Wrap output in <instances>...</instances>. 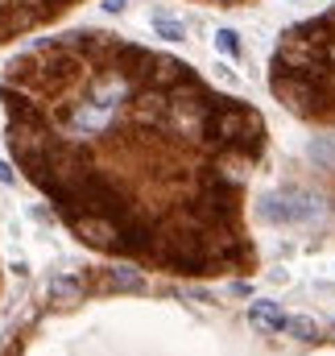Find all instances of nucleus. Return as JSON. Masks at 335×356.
Segmentation results:
<instances>
[{
  "instance_id": "7",
  "label": "nucleus",
  "mask_w": 335,
  "mask_h": 356,
  "mask_svg": "<svg viewBox=\"0 0 335 356\" xmlns=\"http://www.w3.org/2000/svg\"><path fill=\"white\" fill-rule=\"evenodd\" d=\"M108 286L120 290V294H137V290H145V277H141V269H133V266H116L108 273Z\"/></svg>"
},
{
  "instance_id": "6",
  "label": "nucleus",
  "mask_w": 335,
  "mask_h": 356,
  "mask_svg": "<svg viewBox=\"0 0 335 356\" xmlns=\"http://www.w3.org/2000/svg\"><path fill=\"white\" fill-rule=\"evenodd\" d=\"M249 319L256 323V327H265V332H286V315H281V307L277 302H252L249 307Z\"/></svg>"
},
{
  "instance_id": "2",
  "label": "nucleus",
  "mask_w": 335,
  "mask_h": 356,
  "mask_svg": "<svg viewBox=\"0 0 335 356\" xmlns=\"http://www.w3.org/2000/svg\"><path fill=\"white\" fill-rule=\"evenodd\" d=\"M323 211V203L307 191H281V195H265L261 199V216L269 224H307Z\"/></svg>"
},
{
  "instance_id": "13",
  "label": "nucleus",
  "mask_w": 335,
  "mask_h": 356,
  "mask_svg": "<svg viewBox=\"0 0 335 356\" xmlns=\"http://www.w3.org/2000/svg\"><path fill=\"white\" fill-rule=\"evenodd\" d=\"M215 42H220V50H224V54H232V58L240 54V42H236V33H232V29H220V33H215Z\"/></svg>"
},
{
  "instance_id": "12",
  "label": "nucleus",
  "mask_w": 335,
  "mask_h": 356,
  "mask_svg": "<svg viewBox=\"0 0 335 356\" xmlns=\"http://www.w3.org/2000/svg\"><path fill=\"white\" fill-rule=\"evenodd\" d=\"M154 33L166 38V42H182L186 38V25L182 21H170V17H154Z\"/></svg>"
},
{
  "instance_id": "5",
  "label": "nucleus",
  "mask_w": 335,
  "mask_h": 356,
  "mask_svg": "<svg viewBox=\"0 0 335 356\" xmlns=\"http://www.w3.org/2000/svg\"><path fill=\"white\" fill-rule=\"evenodd\" d=\"M29 25H33V13H29V8H21V4H0V42L25 33Z\"/></svg>"
},
{
  "instance_id": "11",
  "label": "nucleus",
  "mask_w": 335,
  "mask_h": 356,
  "mask_svg": "<svg viewBox=\"0 0 335 356\" xmlns=\"http://www.w3.org/2000/svg\"><path fill=\"white\" fill-rule=\"evenodd\" d=\"M286 332H290L294 340H319V327H315V319H307V315L286 319Z\"/></svg>"
},
{
  "instance_id": "10",
  "label": "nucleus",
  "mask_w": 335,
  "mask_h": 356,
  "mask_svg": "<svg viewBox=\"0 0 335 356\" xmlns=\"http://www.w3.org/2000/svg\"><path fill=\"white\" fill-rule=\"evenodd\" d=\"M46 294H50L54 302H79V298H83V286H79V282H71V277H50Z\"/></svg>"
},
{
  "instance_id": "8",
  "label": "nucleus",
  "mask_w": 335,
  "mask_h": 356,
  "mask_svg": "<svg viewBox=\"0 0 335 356\" xmlns=\"http://www.w3.org/2000/svg\"><path fill=\"white\" fill-rule=\"evenodd\" d=\"M154 67H158V71H149V79H154L158 88H170V83H182V79H186V67L174 63V58H154Z\"/></svg>"
},
{
  "instance_id": "9",
  "label": "nucleus",
  "mask_w": 335,
  "mask_h": 356,
  "mask_svg": "<svg viewBox=\"0 0 335 356\" xmlns=\"http://www.w3.org/2000/svg\"><path fill=\"white\" fill-rule=\"evenodd\" d=\"M124 79H104V83H95L91 88V104H99V108H112V104H120L124 99Z\"/></svg>"
},
{
  "instance_id": "3",
  "label": "nucleus",
  "mask_w": 335,
  "mask_h": 356,
  "mask_svg": "<svg viewBox=\"0 0 335 356\" xmlns=\"http://www.w3.org/2000/svg\"><path fill=\"white\" fill-rule=\"evenodd\" d=\"M162 261H166L170 269H182V273H203L207 253H203L199 236H190V232H174V236L162 241Z\"/></svg>"
},
{
  "instance_id": "17",
  "label": "nucleus",
  "mask_w": 335,
  "mask_h": 356,
  "mask_svg": "<svg viewBox=\"0 0 335 356\" xmlns=\"http://www.w3.org/2000/svg\"><path fill=\"white\" fill-rule=\"evenodd\" d=\"M50 4H58V0H50Z\"/></svg>"
},
{
  "instance_id": "4",
  "label": "nucleus",
  "mask_w": 335,
  "mask_h": 356,
  "mask_svg": "<svg viewBox=\"0 0 335 356\" xmlns=\"http://www.w3.org/2000/svg\"><path fill=\"white\" fill-rule=\"evenodd\" d=\"M190 211L203 216V220H228V216H232V195H228L224 186H211V191H203V195L195 199Z\"/></svg>"
},
{
  "instance_id": "14",
  "label": "nucleus",
  "mask_w": 335,
  "mask_h": 356,
  "mask_svg": "<svg viewBox=\"0 0 335 356\" xmlns=\"http://www.w3.org/2000/svg\"><path fill=\"white\" fill-rule=\"evenodd\" d=\"M124 4H129V0H104V8H108V13H120Z\"/></svg>"
},
{
  "instance_id": "1",
  "label": "nucleus",
  "mask_w": 335,
  "mask_h": 356,
  "mask_svg": "<svg viewBox=\"0 0 335 356\" xmlns=\"http://www.w3.org/2000/svg\"><path fill=\"white\" fill-rule=\"evenodd\" d=\"M199 129L215 145H240L252 129V112L236 108V104H215V108H207V116H203Z\"/></svg>"
},
{
  "instance_id": "15",
  "label": "nucleus",
  "mask_w": 335,
  "mask_h": 356,
  "mask_svg": "<svg viewBox=\"0 0 335 356\" xmlns=\"http://www.w3.org/2000/svg\"><path fill=\"white\" fill-rule=\"evenodd\" d=\"M323 58H327V63H332V67H335V38H332V42H327V50H323Z\"/></svg>"
},
{
  "instance_id": "16",
  "label": "nucleus",
  "mask_w": 335,
  "mask_h": 356,
  "mask_svg": "<svg viewBox=\"0 0 335 356\" xmlns=\"http://www.w3.org/2000/svg\"><path fill=\"white\" fill-rule=\"evenodd\" d=\"M0 182H13V170H8L4 162H0Z\"/></svg>"
}]
</instances>
